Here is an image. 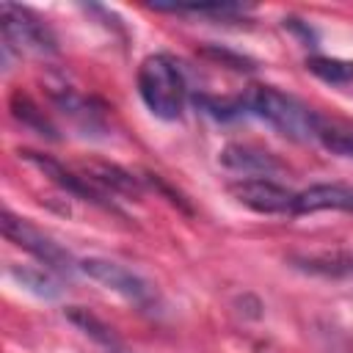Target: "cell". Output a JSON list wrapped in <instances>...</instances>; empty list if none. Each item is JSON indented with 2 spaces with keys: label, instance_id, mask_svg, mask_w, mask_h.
<instances>
[{
  "label": "cell",
  "instance_id": "obj_1",
  "mask_svg": "<svg viewBox=\"0 0 353 353\" xmlns=\"http://www.w3.org/2000/svg\"><path fill=\"white\" fill-rule=\"evenodd\" d=\"M138 94L157 119L163 121L182 119L188 99V83L182 66L165 52L146 55L138 66Z\"/></svg>",
  "mask_w": 353,
  "mask_h": 353
},
{
  "label": "cell",
  "instance_id": "obj_2",
  "mask_svg": "<svg viewBox=\"0 0 353 353\" xmlns=\"http://www.w3.org/2000/svg\"><path fill=\"white\" fill-rule=\"evenodd\" d=\"M243 99H245L248 113L268 121L281 135H287L292 141H314L317 110L306 108L301 99L273 88V85H254L243 94Z\"/></svg>",
  "mask_w": 353,
  "mask_h": 353
},
{
  "label": "cell",
  "instance_id": "obj_3",
  "mask_svg": "<svg viewBox=\"0 0 353 353\" xmlns=\"http://www.w3.org/2000/svg\"><path fill=\"white\" fill-rule=\"evenodd\" d=\"M0 30H3V47L19 55L50 58L58 52V41L52 30L25 6L0 3Z\"/></svg>",
  "mask_w": 353,
  "mask_h": 353
},
{
  "label": "cell",
  "instance_id": "obj_4",
  "mask_svg": "<svg viewBox=\"0 0 353 353\" xmlns=\"http://www.w3.org/2000/svg\"><path fill=\"white\" fill-rule=\"evenodd\" d=\"M0 229H3V234H6L14 245H19L22 251L33 254L41 265H47V268H52V270H58V273H72V270H74L72 254H69L61 243H55L50 234H44L39 226H33L28 218H19V215H14L11 210H3V215H0Z\"/></svg>",
  "mask_w": 353,
  "mask_h": 353
},
{
  "label": "cell",
  "instance_id": "obj_5",
  "mask_svg": "<svg viewBox=\"0 0 353 353\" xmlns=\"http://www.w3.org/2000/svg\"><path fill=\"white\" fill-rule=\"evenodd\" d=\"M77 268H80L91 281H97L99 287H105V290L121 295L124 301H130V303H135V306H152V303L157 301L154 287H152L143 276L132 273L130 268H124V265H119V262H113V259L88 256V259H83Z\"/></svg>",
  "mask_w": 353,
  "mask_h": 353
},
{
  "label": "cell",
  "instance_id": "obj_6",
  "mask_svg": "<svg viewBox=\"0 0 353 353\" xmlns=\"http://www.w3.org/2000/svg\"><path fill=\"white\" fill-rule=\"evenodd\" d=\"M229 193L248 210L265 212V215H295V199L298 193L287 185H279L268 176H240L237 182H229Z\"/></svg>",
  "mask_w": 353,
  "mask_h": 353
},
{
  "label": "cell",
  "instance_id": "obj_7",
  "mask_svg": "<svg viewBox=\"0 0 353 353\" xmlns=\"http://www.w3.org/2000/svg\"><path fill=\"white\" fill-rule=\"evenodd\" d=\"M50 99L58 108V113L83 135V138H105L108 135V121L102 108L83 97L80 91L69 88V85H52L50 88Z\"/></svg>",
  "mask_w": 353,
  "mask_h": 353
},
{
  "label": "cell",
  "instance_id": "obj_8",
  "mask_svg": "<svg viewBox=\"0 0 353 353\" xmlns=\"http://www.w3.org/2000/svg\"><path fill=\"white\" fill-rule=\"evenodd\" d=\"M19 157H22V160H28L30 165H36L47 179H52V182H55L58 188H63L66 193L80 196V199H85V201H91V204H99V207L113 210V204L108 201V193H105V190H99V188H97L91 179H85L83 174H74V171L63 168L58 160H52V157L41 154V152H33V149H19Z\"/></svg>",
  "mask_w": 353,
  "mask_h": 353
},
{
  "label": "cell",
  "instance_id": "obj_9",
  "mask_svg": "<svg viewBox=\"0 0 353 353\" xmlns=\"http://www.w3.org/2000/svg\"><path fill=\"white\" fill-rule=\"evenodd\" d=\"M218 163L243 176H270L276 171H284V163L276 154L251 143H226L218 152Z\"/></svg>",
  "mask_w": 353,
  "mask_h": 353
},
{
  "label": "cell",
  "instance_id": "obj_10",
  "mask_svg": "<svg viewBox=\"0 0 353 353\" xmlns=\"http://www.w3.org/2000/svg\"><path fill=\"white\" fill-rule=\"evenodd\" d=\"M320 210H339L353 215V185L339 182H320L298 193L295 199V215L320 212Z\"/></svg>",
  "mask_w": 353,
  "mask_h": 353
},
{
  "label": "cell",
  "instance_id": "obj_11",
  "mask_svg": "<svg viewBox=\"0 0 353 353\" xmlns=\"http://www.w3.org/2000/svg\"><path fill=\"white\" fill-rule=\"evenodd\" d=\"M85 179H91L99 190L105 193H116V196H141V179L132 176L130 171H124L116 163H102V160H91L83 163L80 171Z\"/></svg>",
  "mask_w": 353,
  "mask_h": 353
},
{
  "label": "cell",
  "instance_id": "obj_12",
  "mask_svg": "<svg viewBox=\"0 0 353 353\" xmlns=\"http://www.w3.org/2000/svg\"><path fill=\"white\" fill-rule=\"evenodd\" d=\"M66 320L72 323V325H77L88 339H94L99 347H105L108 353H124V345H121V339L113 334V328H108L97 314H91L88 309H83V306H69L66 309Z\"/></svg>",
  "mask_w": 353,
  "mask_h": 353
},
{
  "label": "cell",
  "instance_id": "obj_13",
  "mask_svg": "<svg viewBox=\"0 0 353 353\" xmlns=\"http://www.w3.org/2000/svg\"><path fill=\"white\" fill-rule=\"evenodd\" d=\"M314 143H320L323 149H328L339 157H353V127H347L339 119H328V116L317 113Z\"/></svg>",
  "mask_w": 353,
  "mask_h": 353
},
{
  "label": "cell",
  "instance_id": "obj_14",
  "mask_svg": "<svg viewBox=\"0 0 353 353\" xmlns=\"http://www.w3.org/2000/svg\"><path fill=\"white\" fill-rule=\"evenodd\" d=\"M8 108H11V116H14L17 121H22L25 127L36 130L39 135H44V138H50V141H58V132H55L52 121L44 116V110H41V108L28 97V94L14 91V94H11V102H8Z\"/></svg>",
  "mask_w": 353,
  "mask_h": 353
},
{
  "label": "cell",
  "instance_id": "obj_15",
  "mask_svg": "<svg viewBox=\"0 0 353 353\" xmlns=\"http://www.w3.org/2000/svg\"><path fill=\"white\" fill-rule=\"evenodd\" d=\"M306 69L331 85H347L353 83V61L345 58H328V55H312L306 58Z\"/></svg>",
  "mask_w": 353,
  "mask_h": 353
},
{
  "label": "cell",
  "instance_id": "obj_16",
  "mask_svg": "<svg viewBox=\"0 0 353 353\" xmlns=\"http://www.w3.org/2000/svg\"><path fill=\"white\" fill-rule=\"evenodd\" d=\"M8 273H11V279H14L17 284H22L28 292H33V295H39V298L55 301V298L61 295L58 281H55L52 276H47L44 270H36V268H17V265H11Z\"/></svg>",
  "mask_w": 353,
  "mask_h": 353
},
{
  "label": "cell",
  "instance_id": "obj_17",
  "mask_svg": "<svg viewBox=\"0 0 353 353\" xmlns=\"http://www.w3.org/2000/svg\"><path fill=\"white\" fill-rule=\"evenodd\" d=\"M154 11L168 14H215V17H240L245 14V6H229V3H190V6H152Z\"/></svg>",
  "mask_w": 353,
  "mask_h": 353
}]
</instances>
